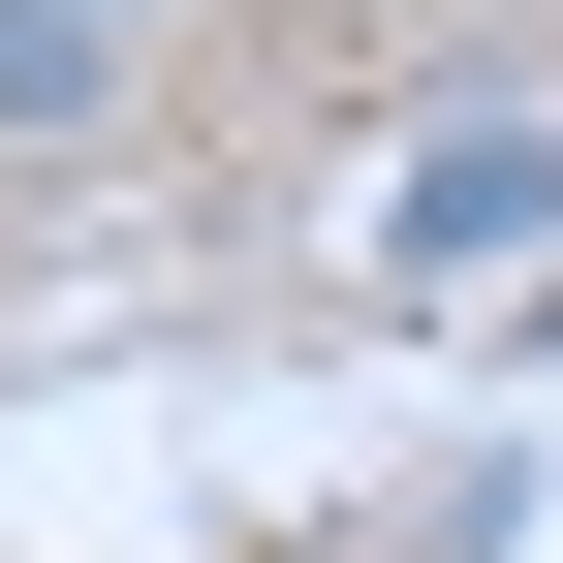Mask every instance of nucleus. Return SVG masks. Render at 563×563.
I'll return each mask as SVG.
<instances>
[{"label": "nucleus", "instance_id": "nucleus-2", "mask_svg": "<svg viewBox=\"0 0 563 563\" xmlns=\"http://www.w3.org/2000/svg\"><path fill=\"white\" fill-rule=\"evenodd\" d=\"M125 32H188V0H125Z\"/></svg>", "mask_w": 563, "mask_h": 563}, {"label": "nucleus", "instance_id": "nucleus-1", "mask_svg": "<svg viewBox=\"0 0 563 563\" xmlns=\"http://www.w3.org/2000/svg\"><path fill=\"white\" fill-rule=\"evenodd\" d=\"M63 125H125V0H0V157H63Z\"/></svg>", "mask_w": 563, "mask_h": 563}]
</instances>
